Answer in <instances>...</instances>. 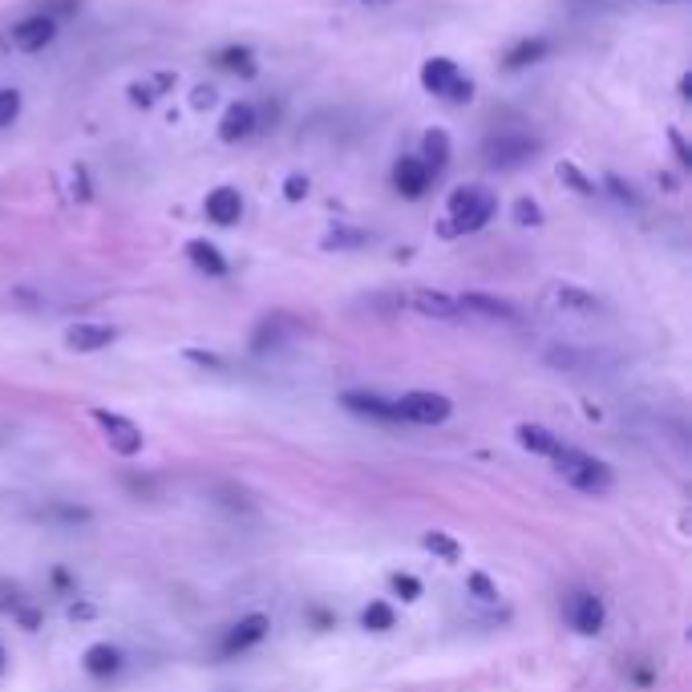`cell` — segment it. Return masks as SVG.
I'll list each match as a JSON object with an SVG mask.
<instances>
[{
    "label": "cell",
    "instance_id": "obj_21",
    "mask_svg": "<svg viewBox=\"0 0 692 692\" xmlns=\"http://www.w3.org/2000/svg\"><path fill=\"white\" fill-rule=\"evenodd\" d=\"M547 53H551V41H547V37H526V41H519L507 53V70H526V65L543 61Z\"/></svg>",
    "mask_w": 692,
    "mask_h": 692
},
{
    "label": "cell",
    "instance_id": "obj_34",
    "mask_svg": "<svg viewBox=\"0 0 692 692\" xmlns=\"http://www.w3.org/2000/svg\"><path fill=\"white\" fill-rule=\"evenodd\" d=\"M668 138H672V146H677L680 162H684V167H689V162H692V155H689V146H684V138H680L677 130H672V134H668Z\"/></svg>",
    "mask_w": 692,
    "mask_h": 692
},
{
    "label": "cell",
    "instance_id": "obj_20",
    "mask_svg": "<svg viewBox=\"0 0 692 692\" xmlns=\"http://www.w3.org/2000/svg\"><path fill=\"white\" fill-rule=\"evenodd\" d=\"M422 162L429 167V174L446 170V162H450V134L446 130H429L422 138Z\"/></svg>",
    "mask_w": 692,
    "mask_h": 692
},
{
    "label": "cell",
    "instance_id": "obj_30",
    "mask_svg": "<svg viewBox=\"0 0 692 692\" xmlns=\"http://www.w3.org/2000/svg\"><path fill=\"white\" fill-rule=\"evenodd\" d=\"M470 592L478 595V599H486V604H490V599H498V587L490 580H486V575H482V571H474V575H470Z\"/></svg>",
    "mask_w": 692,
    "mask_h": 692
},
{
    "label": "cell",
    "instance_id": "obj_25",
    "mask_svg": "<svg viewBox=\"0 0 692 692\" xmlns=\"http://www.w3.org/2000/svg\"><path fill=\"white\" fill-rule=\"evenodd\" d=\"M361 623H365L368 632H389V628H397V611L377 599V604H368V608L361 611Z\"/></svg>",
    "mask_w": 692,
    "mask_h": 692
},
{
    "label": "cell",
    "instance_id": "obj_26",
    "mask_svg": "<svg viewBox=\"0 0 692 692\" xmlns=\"http://www.w3.org/2000/svg\"><path fill=\"white\" fill-rule=\"evenodd\" d=\"M422 543H425V551L441 555L446 563H458V559H462V547H458V543H453L450 535H441V531H429V535H425Z\"/></svg>",
    "mask_w": 692,
    "mask_h": 692
},
{
    "label": "cell",
    "instance_id": "obj_35",
    "mask_svg": "<svg viewBox=\"0 0 692 692\" xmlns=\"http://www.w3.org/2000/svg\"><path fill=\"white\" fill-rule=\"evenodd\" d=\"M4 668H9V652H4V644H0V677H4Z\"/></svg>",
    "mask_w": 692,
    "mask_h": 692
},
{
    "label": "cell",
    "instance_id": "obj_32",
    "mask_svg": "<svg viewBox=\"0 0 692 692\" xmlns=\"http://www.w3.org/2000/svg\"><path fill=\"white\" fill-rule=\"evenodd\" d=\"M215 98H219V94H215L211 85H198L195 94H191V106H195V110H211Z\"/></svg>",
    "mask_w": 692,
    "mask_h": 692
},
{
    "label": "cell",
    "instance_id": "obj_9",
    "mask_svg": "<svg viewBox=\"0 0 692 692\" xmlns=\"http://www.w3.org/2000/svg\"><path fill=\"white\" fill-rule=\"evenodd\" d=\"M604 620H608V611H604V599H599V595L575 592L567 599V623H571L575 632H583V636H595V632L604 628Z\"/></svg>",
    "mask_w": 692,
    "mask_h": 692
},
{
    "label": "cell",
    "instance_id": "obj_13",
    "mask_svg": "<svg viewBox=\"0 0 692 692\" xmlns=\"http://www.w3.org/2000/svg\"><path fill=\"white\" fill-rule=\"evenodd\" d=\"M340 405H344V410H353V413H361V417L385 422V425L401 422V413H397L393 401H385V397H377V393H344V397H340Z\"/></svg>",
    "mask_w": 692,
    "mask_h": 692
},
{
    "label": "cell",
    "instance_id": "obj_15",
    "mask_svg": "<svg viewBox=\"0 0 692 692\" xmlns=\"http://www.w3.org/2000/svg\"><path fill=\"white\" fill-rule=\"evenodd\" d=\"M514 438H519V446H523V450L538 453V458H555V453L567 446V441L555 438L551 429H543V425H531V422L514 425Z\"/></svg>",
    "mask_w": 692,
    "mask_h": 692
},
{
    "label": "cell",
    "instance_id": "obj_4",
    "mask_svg": "<svg viewBox=\"0 0 692 692\" xmlns=\"http://www.w3.org/2000/svg\"><path fill=\"white\" fill-rule=\"evenodd\" d=\"M538 146L543 142L531 138V134H519V130H502V134H490L486 146H482V158H486V167L495 170H514L531 162L538 155Z\"/></svg>",
    "mask_w": 692,
    "mask_h": 692
},
{
    "label": "cell",
    "instance_id": "obj_6",
    "mask_svg": "<svg viewBox=\"0 0 692 692\" xmlns=\"http://www.w3.org/2000/svg\"><path fill=\"white\" fill-rule=\"evenodd\" d=\"M397 413H401V422H413V425H441L446 417H450V397L446 393H405L393 401Z\"/></svg>",
    "mask_w": 692,
    "mask_h": 692
},
{
    "label": "cell",
    "instance_id": "obj_3",
    "mask_svg": "<svg viewBox=\"0 0 692 692\" xmlns=\"http://www.w3.org/2000/svg\"><path fill=\"white\" fill-rule=\"evenodd\" d=\"M422 85L441 101H470L474 98V82H470L466 73L453 65L450 57H434V61H425L422 65Z\"/></svg>",
    "mask_w": 692,
    "mask_h": 692
},
{
    "label": "cell",
    "instance_id": "obj_27",
    "mask_svg": "<svg viewBox=\"0 0 692 692\" xmlns=\"http://www.w3.org/2000/svg\"><path fill=\"white\" fill-rule=\"evenodd\" d=\"M16 113H21V94L16 89H0V130L13 126Z\"/></svg>",
    "mask_w": 692,
    "mask_h": 692
},
{
    "label": "cell",
    "instance_id": "obj_19",
    "mask_svg": "<svg viewBox=\"0 0 692 692\" xmlns=\"http://www.w3.org/2000/svg\"><path fill=\"white\" fill-rule=\"evenodd\" d=\"M215 65L223 73H235V77H255V53L247 49V45H231V49H223V53H215Z\"/></svg>",
    "mask_w": 692,
    "mask_h": 692
},
{
    "label": "cell",
    "instance_id": "obj_31",
    "mask_svg": "<svg viewBox=\"0 0 692 692\" xmlns=\"http://www.w3.org/2000/svg\"><path fill=\"white\" fill-rule=\"evenodd\" d=\"M393 592L401 595V599H422V583L413 580V575H393Z\"/></svg>",
    "mask_w": 692,
    "mask_h": 692
},
{
    "label": "cell",
    "instance_id": "obj_22",
    "mask_svg": "<svg viewBox=\"0 0 692 692\" xmlns=\"http://www.w3.org/2000/svg\"><path fill=\"white\" fill-rule=\"evenodd\" d=\"M118 668H122L118 648H110V644H89V648H85V672H89V677H113Z\"/></svg>",
    "mask_w": 692,
    "mask_h": 692
},
{
    "label": "cell",
    "instance_id": "obj_23",
    "mask_svg": "<svg viewBox=\"0 0 692 692\" xmlns=\"http://www.w3.org/2000/svg\"><path fill=\"white\" fill-rule=\"evenodd\" d=\"M167 89H174V73H155L150 82H134L130 85V101L134 106H155Z\"/></svg>",
    "mask_w": 692,
    "mask_h": 692
},
{
    "label": "cell",
    "instance_id": "obj_7",
    "mask_svg": "<svg viewBox=\"0 0 692 692\" xmlns=\"http://www.w3.org/2000/svg\"><path fill=\"white\" fill-rule=\"evenodd\" d=\"M57 37V21L45 13H33L25 16V21H16L9 33H4V45L9 49H16V53H41L45 45Z\"/></svg>",
    "mask_w": 692,
    "mask_h": 692
},
{
    "label": "cell",
    "instance_id": "obj_11",
    "mask_svg": "<svg viewBox=\"0 0 692 692\" xmlns=\"http://www.w3.org/2000/svg\"><path fill=\"white\" fill-rule=\"evenodd\" d=\"M113 340H118V332L110 325H89V320L70 325V332H65V344L73 353H101V349H110Z\"/></svg>",
    "mask_w": 692,
    "mask_h": 692
},
{
    "label": "cell",
    "instance_id": "obj_1",
    "mask_svg": "<svg viewBox=\"0 0 692 692\" xmlns=\"http://www.w3.org/2000/svg\"><path fill=\"white\" fill-rule=\"evenodd\" d=\"M495 195L486 186H458L446 203V223H441V235L453 240V235H474L482 227L495 219Z\"/></svg>",
    "mask_w": 692,
    "mask_h": 692
},
{
    "label": "cell",
    "instance_id": "obj_12",
    "mask_svg": "<svg viewBox=\"0 0 692 692\" xmlns=\"http://www.w3.org/2000/svg\"><path fill=\"white\" fill-rule=\"evenodd\" d=\"M255 126H259V118H255L252 101H235V106H227L223 122H219V138H223V142H243V138H252Z\"/></svg>",
    "mask_w": 692,
    "mask_h": 692
},
{
    "label": "cell",
    "instance_id": "obj_10",
    "mask_svg": "<svg viewBox=\"0 0 692 692\" xmlns=\"http://www.w3.org/2000/svg\"><path fill=\"white\" fill-rule=\"evenodd\" d=\"M429 167H425L422 158H397L393 162V186H397V195H405V198H422L425 191H429Z\"/></svg>",
    "mask_w": 692,
    "mask_h": 692
},
{
    "label": "cell",
    "instance_id": "obj_2",
    "mask_svg": "<svg viewBox=\"0 0 692 692\" xmlns=\"http://www.w3.org/2000/svg\"><path fill=\"white\" fill-rule=\"evenodd\" d=\"M551 462H555V470L575 486V490H583V495H608L611 482H616V474H611L608 462H599V458L575 450V446H563Z\"/></svg>",
    "mask_w": 692,
    "mask_h": 692
},
{
    "label": "cell",
    "instance_id": "obj_33",
    "mask_svg": "<svg viewBox=\"0 0 692 692\" xmlns=\"http://www.w3.org/2000/svg\"><path fill=\"white\" fill-rule=\"evenodd\" d=\"M283 195L292 198V203H300V198L308 195V179H300V174H292V179L283 183Z\"/></svg>",
    "mask_w": 692,
    "mask_h": 692
},
{
    "label": "cell",
    "instance_id": "obj_17",
    "mask_svg": "<svg viewBox=\"0 0 692 692\" xmlns=\"http://www.w3.org/2000/svg\"><path fill=\"white\" fill-rule=\"evenodd\" d=\"M462 312H478V316H490V320H519V312L510 308L507 300H495V296H482V292H466V296H458Z\"/></svg>",
    "mask_w": 692,
    "mask_h": 692
},
{
    "label": "cell",
    "instance_id": "obj_5",
    "mask_svg": "<svg viewBox=\"0 0 692 692\" xmlns=\"http://www.w3.org/2000/svg\"><path fill=\"white\" fill-rule=\"evenodd\" d=\"M94 422L101 425V438L110 446L118 458H138L142 453V429L130 417L122 413H110V410H94Z\"/></svg>",
    "mask_w": 692,
    "mask_h": 692
},
{
    "label": "cell",
    "instance_id": "obj_37",
    "mask_svg": "<svg viewBox=\"0 0 692 692\" xmlns=\"http://www.w3.org/2000/svg\"><path fill=\"white\" fill-rule=\"evenodd\" d=\"M665 4H680V0H665Z\"/></svg>",
    "mask_w": 692,
    "mask_h": 692
},
{
    "label": "cell",
    "instance_id": "obj_29",
    "mask_svg": "<svg viewBox=\"0 0 692 692\" xmlns=\"http://www.w3.org/2000/svg\"><path fill=\"white\" fill-rule=\"evenodd\" d=\"M514 219L523 227H538L543 223V211H538L535 198H519V203H514Z\"/></svg>",
    "mask_w": 692,
    "mask_h": 692
},
{
    "label": "cell",
    "instance_id": "obj_36",
    "mask_svg": "<svg viewBox=\"0 0 692 692\" xmlns=\"http://www.w3.org/2000/svg\"><path fill=\"white\" fill-rule=\"evenodd\" d=\"M365 4H389V0H365Z\"/></svg>",
    "mask_w": 692,
    "mask_h": 692
},
{
    "label": "cell",
    "instance_id": "obj_28",
    "mask_svg": "<svg viewBox=\"0 0 692 692\" xmlns=\"http://www.w3.org/2000/svg\"><path fill=\"white\" fill-rule=\"evenodd\" d=\"M559 179L575 186L580 195H595V183H592V179H583V174H580L575 167H571V162H559Z\"/></svg>",
    "mask_w": 692,
    "mask_h": 692
},
{
    "label": "cell",
    "instance_id": "obj_8",
    "mask_svg": "<svg viewBox=\"0 0 692 692\" xmlns=\"http://www.w3.org/2000/svg\"><path fill=\"white\" fill-rule=\"evenodd\" d=\"M268 628H271V620H268V616H259V611H255V616H243L240 623H231V628H227L223 644H219V656H227V660H231V656H240V652L255 648L259 640L268 636Z\"/></svg>",
    "mask_w": 692,
    "mask_h": 692
},
{
    "label": "cell",
    "instance_id": "obj_24",
    "mask_svg": "<svg viewBox=\"0 0 692 692\" xmlns=\"http://www.w3.org/2000/svg\"><path fill=\"white\" fill-rule=\"evenodd\" d=\"M555 300H559L563 308H580V312H595V308H599V300H595L592 292L575 288V283H559V288H555Z\"/></svg>",
    "mask_w": 692,
    "mask_h": 692
},
{
    "label": "cell",
    "instance_id": "obj_16",
    "mask_svg": "<svg viewBox=\"0 0 692 692\" xmlns=\"http://www.w3.org/2000/svg\"><path fill=\"white\" fill-rule=\"evenodd\" d=\"M410 304L422 316H438V320H458L462 316V304H458V296H446V292H413Z\"/></svg>",
    "mask_w": 692,
    "mask_h": 692
},
{
    "label": "cell",
    "instance_id": "obj_18",
    "mask_svg": "<svg viewBox=\"0 0 692 692\" xmlns=\"http://www.w3.org/2000/svg\"><path fill=\"white\" fill-rule=\"evenodd\" d=\"M186 259L195 264L198 271H207V276H227V259L223 252L207 240H191L186 243Z\"/></svg>",
    "mask_w": 692,
    "mask_h": 692
},
{
    "label": "cell",
    "instance_id": "obj_14",
    "mask_svg": "<svg viewBox=\"0 0 692 692\" xmlns=\"http://www.w3.org/2000/svg\"><path fill=\"white\" fill-rule=\"evenodd\" d=\"M240 215H243V195L235 186H219V191L207 195V219H211V223L231 227V223H240Z\"/></svg>",
    "mask_w": 692,
    "mask_h": 692
}]
</instances>
